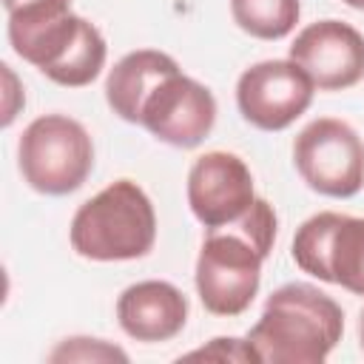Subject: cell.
<instances>
[{"instance_id":"obj_1","label":"cell","mask_w":364,"mask_h":364,"mask_svg":"<svg viewBox=\"0 0 364 364\" xmlns=\"http://www.w3.org/2000/svg\"><path fill=\"white\" fill-rule=\"evenodd\" d=\"M108 108L173 148H196L216 122L213 94L156 48L125 54L105 80Z\"/></svg>"},{"instance_id":"obj_2","label":"cell","mask_w":364,"mask_h":364,"mask_svg":"<svg viewBox=\"0 0 364 364\" xmlns=\"http://www.w3.org/2000/svg\"><path fill=\"white\" fill-rule=\"evenodd\" d=\"M276 242V210L259 199L233 222L208 228L196 256V293L208 313L239 316L245 313L262 282V264Z\"/></svg>"},{"instance_id":"obj_3","label":"cell","mask_w":364,"mask_h":364,"mask_svg":"<svg viewBox=\"0 0 364 364\" xmlns=\"http://www.w3.org/2000/svg\"><path fill=\"white\" fill-rule=\"evenodd\" d=\"M9 43L20 60L65 88L94 82L108 54L100 28L74 14L71 0H46L11 11Z\"/></svg>"},{"instance_id":"obj_4","label":"cell","mask_w":364,"mask_h":364,"mask_svg":"<svg viewBox=\"0 0 364 364\" xmlns=\"http://www.w3.org/2000/svg\"><path fill=\"white\" fill-rule=\"evenodd\" d=\"M341 333L344 313L338 301L313 284L290 282L267 296L247 344L267 364H321Z\"/></svg>"},{"instance_id":"obj_5","label":"cell","mask_w":364,"mask_h":364,"mask_svg":"<svg viewBox=\"0 0 364 364\" xmlns=\"http://www.w3.org/2000/svg\"><path fill=\"white\" fill-rule=\"evenodd\" d=\"M68 239L91 262L142 259L156 242L154 205L136 182L117 179L77 208Z\"/></svg>"},{"instance_id":"obj_6","label":"cell","mask_w":364,"mask_h":364,"mask_svg":"<svg viewBox=\"0 0 364 364\" xmlns=\"http://www.w3.org/2000/svg\"><path fill=\"white\" fill-rule=\"evenodd\" d=\"M17 165L31 191L65 196L88 179L94 142L82 122L65 114H43L26 125L17 142Z\"/></svg>"},{"instance_id":"obj_7","label":"cell","mask_w":364,"mask_h":364,"mask_svg":"<svg viewBox=\"0 0 364 364\" xmlns=\"http://www.w3.org/2000/svg\"><path fill=\"white\" fill-rule=\"evenodd\" d=\"M293 162L304 185L330 199H350L364 188V139L336 117L304 125L293 142Z\"/></svg>"},{"instance_id":"obj_8","label":"cell","mask_w":364,"mask_h":364,"mask_svg":"<svg viewBox=\"0 0 364 364\" xmlns=\"http://www.w3.org/2000/svg\"><path fill=\"white\" fill-rule=\"evenodd\" d=\"M290 253L304 273L364 296V216L321 210L299 225Z\"/></svg>"},{"instance_id":"obj_9","label":"cell","mask_w":364,"mask_h":364,"mask_svg":"<svg viewBox=\"0 0 364 364\" xmlns=\"http://www.w3.org/2000/svg\"><path fill=\"white\" fill-rule=\"evenodd\" d=\"M313 82L293 60H262L239 74L236 105L259 131H284L313 102Z\"/></svg>"},{"instance_id":"obj_10","label":"cell","mask_w":364,"mask_h":364,"mask_svg":"<svg viewBox=\"0 0 364 364\" xmlns=\"http://www.w3.org/2000/svg\"><path fill=\"white\" fill-rule=\"evenodd\" d=\"M290 60L318 91H344L364 80V34L344 20H318L304 26Z\"/></svg>"},{"instance_id":"obj_11","label":"cell","mask_w":364,"mask_h":364,"mask_svg":"<svg viewBox=\"0 0 364 364\" xmlns=\"http://www.w3.org/2000/svg\"><path fill=\"white\" fill-rule=\"evenodd\" d=\"M253 202V173L242 156L228 151H208L191 165L188 205L205 228H219L239 219Z\"/></svg>"},{"instance_id":"obj_12","label":"cell","mask_w":364,"mask_h":364,"mask_svg":"<svg viewBox=\"0 0 364 364\" xmlns=\"http://www.w3.org/2000/svg\"><path fill=\"white\" fill-rule=\"evenodd\" d=\"M117 321L125 336L142 344L171 341L188 321V299L179 287L145 279L125 287L117 299Z\"/></svg>"},{"instance_id":"obj_13","label":"cell","mask_w":364,"mask_h":364,"mask_svg":"<svg viewBox=\"0 0 364 364\" xmlns=\"http://www.w3.org/2000/svg\"><path fill=\"white\" fill-rule=\"evenodd\" d=\"M233 23L256 40L287 37L301 14L299 0H230Z\"/></svg>"},{"instance_id":"obj_14","label":"cell","mask_w":364,"mask_h":364,"mask_svg":"<svg viewBox=\"0 0 364 364\" xmlns=\"http://www.w3.org/2000/svg\"><path fill=\"white\" fill-rule=\"evenodd\" d=\"M51 361H128L119 347L105 344L102 338H65L51 355Z\"/></svg>"},{"instance_id":"obj_15","label":"cell","mask_w":364,"mask_h":364,"mask_svg":"<svg viewBox=\"0 0 364 364\" xmlns=\"http://www.w3.org/2000/svg\"><path fill=\"white\" fill-rule=\"evenodd\" d=\"M185 358H219V361H259L247 338H213L208 347L188 353Z\"/></svg>"},{"instance_id":"obj_16","label":"cell","mask_w":364,"mask_h":364,"mask_svg":"<svg viewBox=\"0 0 364 364\" xmlns=\"http://www.w3.org/2000/svg\"><path fill=\"white\" fill-rule=\"evenodd\" d=\"M34 3H46V0H3V6H6V14L17 11V9H26V6H34Z\"/></svg>"},{"instance_id":"obj_17","label":"cell","mask_w":364,"mask_h":364,"mask_svg":"<svg viewBox=\"0 0 364 364\" xmlns=\"http://www.w3.org/2000/svg\"><path fill=\"white\" fill-rule=\"evenodd\" d=\"M358 341H361V350H364V307L358 313Z\"/></svg>"},{"instance_id":"obj_18","label":"cell","mask_w":364,"mask_h":364,"mask_svg":"<svg viewBox=\"0 0 364 364\" xmlns=\"http://www.w3.org/2000/svg\"><path fill=\"white\" fill-rule=\"evenodd\" d=\"M347 6H353V9H361L364 11V0H344Z\"/></svg>"}]
</instances>
